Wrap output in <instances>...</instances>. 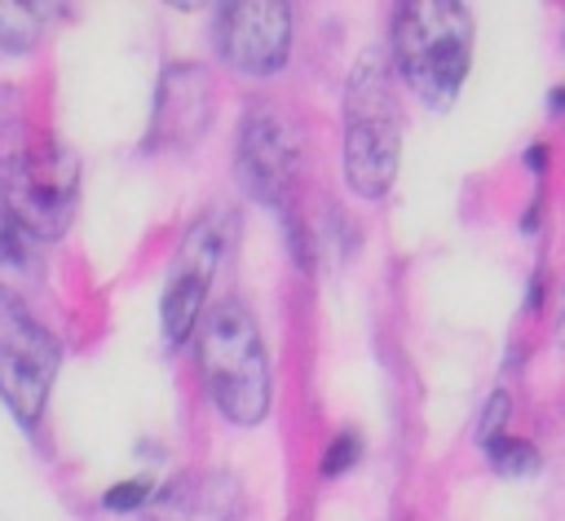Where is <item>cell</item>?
<instances>
[{"instance_id":"obj_10","label":"cell","mask_w":565,"mask_h":521,"mask_svg":"<svg viewBox=\"0 0 565 521\" xmlns=\"http://www.w3.org/2000/svg\"><path fill=\"white\" fill-rule=\"evenodd\" d=\"M62 0H0V44L22 53L40 40Z\"/></svg>"},{"instance_id":"obj_5","label":"cell","mask_w":565,"mask_h":521,"mask_svg":"<svg viewBox=\"0 0 565 521\" xmlns=\"http://www.w3.org/2000/svg\"><path fill=\"white\" fill-rule=\"evenodd\" d=\"M57 371V340L0 287V397L22 424H35Z\"/></svg>"},{"instance_id":"obj_6","label":"cell","mask_w":565,"mask_h":521,"mask_svg":"<svg viewBox=\"0 0 565 521\" xmlns=\"http://www.w3.org/2000/svg\"><path fill=\"white\" fill-rule=\"evenodd\" d=\"M230 238H234V216L230 212H207L203 221H194L181 238V252L172 260V274H168V287H163V336L172 344H181L203 309H207V287H212V274L221 265V256L230 252Z\"/></svg>"},{"instance_id":"obj_15","label":"cell","mask_w":565,"mask_h":521,"mask_svg":"<svg viewBox=\"0 0 565 521\" xmlns=\"http://www.w3.org/2000/svg\"><path fill=\"white\" fill-rule=\"evenodd\" d=\"M508 393H494L490 402H486V419H481V437H494V424H503V415H508Z\"/></svg>"},{"instance_id":"obj_3","label":"cell","mask_w":565,"mask_h":521,"mask_svg":"<svg viewBox=\"0 0 565 521\" xmlns=\"http://www.w3.org/2000/svg\"><path fill=\"white\" fill-rule=\"evenodd\" d=\"M393 57L406 84L433 102L446 106L472 57V18L459 0H402L393 18Z\"/></svg>"},{"instance_id":"obj_4","label":"cell","mask_w":565,"mask_h":521,"mask_svg":"<svg viewBox=\"0 0 565 521\" xmlns=\"http://www.w3.org/2000/svg\"><path fill=\"white\" fill-rule=\"evenodd\" d=\"M199 366L216 406L234 424H256L269 411V366L260 331L238 300H221L199 327Z\"/></svg>"},{"instance_id":"obj_14","label":"cell","mask_w":565,"mask_h":521,"mask_svg":"<svg viewBox=\"0 0 565 521\" xmlns=\"http://www.w3.org/2000/svg\"><path fill=\"white\" fill-rule=\"evenodd\" d=\"M353 459H358V437H353V433H340V437L331 442V450L322 455V472L335 477V472H344Z\"/></svg>"},{"instance_id":"obj_2","label":"cell","mask_w":565,"mask_h":521,"mask_svg":"<svg viewBox=\"0 0 565 521\" xmlns=\"http://www.w3.org/2000/svg\"><path fill=\"white\" fill-rule=\"evenodd\" d=\"M402 159V110L384 53H362L344 88V177L362 199H380Z\"/></svg>"},{"instance_id":"obj_11","label":"cell","mask_w":565,"mask_h":521,"mask_svg":"<svg viewBox=\"0 0 565 521\" xmlns=\"http://www.w3.org/2000/svg\"><path fill=\"white\" fill-rule=\"evenodd\" d=\"M35 243L4 208H0V287L13 291L22 287L26 278H35Z\"/></svg>"},{"instance_id":"obj_9","label":"cell","mask_w":565,"mask_h":521,"mask_svg":"<svg viewBox=\"0 0 565 521\" xmlns=\"http://www.w3.org/2000/svg\"><path fill=\"white\" fill-rule=\"evenodd\" d=\"M207 128V79L194 66L168 71L154 106V132L150 146H185Z\"/></svg>"},{"instance_id":"obj_7","label":"cell","mask_w":565,"mask_h":521,"mask_svg":"<svg viewBox=\"0 0 565 521\" xmlns=\"http://www.w3.org/2000/svg\"><path fill=\"white\" fill-rule=\"evenodd\" d=\"M305 159V137L291 110L256 102L238 128V172L260 203H282Z\"/></svg>"},{"instance_id":"obj_1","label":"cell","mask_w":565,"mask_h":521,"mask_svg":"<svg viewBox=\"0 0 565 521\" xmlns=\"http://www.w3.org/2000/svg\"><path fill=\"white\" fill-rule=\"evenodd\" d=\"M79 163L44 128L13 119L0 128V208L31 234L57 238L75 216Z\"/></svg>"},{"instance_id":"obj_16","label":"cell","mask_w":565,"mask_h":521,"mask_svg":"<svg viewBox=\"0 0 565 521\" xmlns=\"http://www.w3.org/2000/svg\"><path fill=\"white\" fill-rule=\"evenodd\" d=\"M168 4H177V9H199V4H207V0H168Z\"/></svg>"},{"instance_id":"obj_13","label":"cell","mask_w":565,"mask_h":521,"mask_svg":"<svg viewBox=\"0 0 565 521\" xmlns=\"http://www.w3.org/2000/svg\"><path fill=\"white\" fill-rule=\"evenodd\" d=\"M150 499V481H119L106 490V508L115 512H128V508H141Z\"/></svg>"},{"instance_id":"obj_8","label":"cell","mask_w":565,"mask_h":521,"mask_svg":"<svg viewBox=\"0 0 565 521\" xmlns=\"http://www.w3.org/2000/svg\"><path fill=\"white\" fill-rule=\"evenodd\" d=\"M291 49L287 0H225L221 4V57L247 75H274Z\"/></svg>"},{"instance_id":"obj_12","label":"cell","mask_w":565,"mask_h":521,"mask_svg":"<svg viewBox=\"0 0 565 521\" xmlns=\"http://www.w3.org/2000/svg\"><path fill=\"white\" fill-rule=\"evenodd\" d=\"M490 446V464L499 472H534L539 468V450L530 442H516V437H486Z\"/></svg>"}]
</instances>
